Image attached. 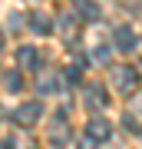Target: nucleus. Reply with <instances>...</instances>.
I'll list each match as a JSON object with an SVG mask.
<instances>
[{
  "label": "nucleus",
  "mask_w": 142,
  "mask_h": 149,
  "mask_svg": "<svg viewBox=\"0 0 142 149\" xmlns=\"http://www.w3.org/2000/svg\"><path fill=\"white\" fill-rule=\"evenodd\" d=\"M40 116H43V103H23V106H17V113H13V123L30 129V126L40 123Z\"/></svg>",
  "instance_id": "f257e3e1"
},
{
  "label": "nucleus",
  "mask_w": 142,
  "mask_h": 149,
  "mask_svg": "<svg viewBox=\"0 0 142 149\" xmlns=\"http://www.w3.org/2000/svg\"><path fill=\"white\" fill-rule=\"evenodd\" d=\"M112 83H116V90L122 93V96H129V93H136L139 90V76H136V70H116V80H112Z\"/></svg>",
  "instance_id": "f03ea898"
},
{
  "label": "nucleus",
  "mask_w": 142,
  "mask_h": 149,
  "mask_svg": "<svg viewBox=\"0 0 142 149\" xmlns=\"http://www.w3.org/2000/svg\"><path fill=\"white\" fill-rule=\"evenodd\" d=\"M86 136H89L93 143H103V139H109V136H112V126H109L103 116H99V119L93 116V119H89V126H86Z\"/></svg>",
  "instance_id": "7ed1b4c3"
},
{
  "label": "nucleus",
  "mask_w": 142,
  "mask_h": 149,
  "mask_svg": "<svg viewBox=\"0 0 142 149\" xmlns=\"http://www.w3.org/2000/svg\"><path fill=\"white\" fill-rule=\"evenodd\" d=\"M83 96H86V106H89V109H103L106 103H109V100H106V90H103L99 83H96V86L89 83V86L83 90Z\"/></svg>",
  "instance_id": "20e7f679"
},
{
  "label": "nucleus",
  "mask_w": 142,
  "mask_h": 149,
  "mask_svg": "<svg viewBox=\"0 0 142 149\" xmlns=\"http://www.w3.org/2000/svg\"><path fill=\"white\" fill-rule=\"evenodd\" d=\"M30 30L33 33H53V20H50V13H43V10H37V13H30Z\"/></svg>",
  "instance_id": "39448f33"
},
{
  "label": "nucleus",
  "mask_w": 142,
  "mask_h": 149,
  "mask_svg": "<svg viewBox=\"0 0 142 149\" xmlns=\"http://www.w3.org/2000/svg\"><path fill=\"white\" fill-rule=\"evenodd\" d=\"M112 40H116V47L126 50V53H129V50H136V33H132V27H119Z\"/></svg>",
  "instance_id": "423d86ee"
},
{
  "label": "nucleus",
  "mask_w": 142,
  "mask_h": 149,
  "mask_svg": "<svg viewBox=\"0 0 142 149\" xmlns=\"http://www.w3.org/2000/svg\"><path fill=\"white\" fill-rule=\"evenodd\" d=\"M76 10L83 13V20H89V23H93V20H99V13H103L96 0H76Z\"/></svg>",
  "instance_id": "0eeeda50"
},
{
  "label": "nucleus",
  "mask_w": 142,
  "mask_h": 149,
  "mask_svg": "<svg viewBox=\"0 0 142 149\" xmlns=\"http://www.w3.org/2000/svg\"><path fill=\"white\" fill-rule=\"evenodd\" d=\"M17 63L30 70V66H37V63H40V53H37L33 47H20V50H17Z\"/></svg>",
  "instance_id": "6e6552de"
},
{
  "label": "nucleus",
  "mask_w": 142,
  "mask_h": 149,
  "mask_svg": "<svg viewBox=\"0 0 142 149\" xmlns=\"http://www.w3.org/2000/svg\"><path fill=\"white\" fill-rule=\"evenodd\" d=\"M3 83H7V90H13V93H17V90H23V80H20V73H17V70H13V73H7V80H3Z\"/></svg>",
  "instance_id": "1a4fd4ad"
},
{
  "label": "nucleus",
  "mask_w": 142,
  "mask_h": 149,
  "mask_svg": "<svg viewBox=\"0 0 142 149\" xmlns=\"http://www.w3.org/2000/svg\"><path fill=\"white\" fill-rule=\"evenodd\" d=\"M96 63H109V47H99V53H93Z\"/></svg>",
  "instance_id": "9d476101"
},
{
  "label": "nucleus",
  "mask_w": 142,
  "mask_h": 149,
  "mask_svg": "<svg viewBox=\"0 0 142 149\" xmlns=\"http://www.w3.org/2000/svg\"><path fill=\"white\" fill-rule=\"evenodd\" d=\"M79 149H96V143H93V139H89V136H86V139H83V143H79Z\"/></svg>",
  "instance_id": "9b49d317"
},
{
  "label": "nucleus",
  "mask_w": 142,
  "mask_h": 149,
  "mask_svg": "<svg viewBox=\"0 0 142 149\" xmlns=\"http://www.w3.org/2000/svg\"><path fill=\"white\" fill-rule=\"evenodd\" d=\"M0 50H3V33H0Z\"/></svg>",
  "instance_id": "f8f14e48"
},
{
  "label": "nucleus",
  "mask_w": 142,
  "mask_h": 149,
  "mask_svg": "<svg viewBox=\"0 0 142 149\" xmlns=\"http://www.w3.org/2000/svg\"><path fill=\"white\" fill-rule=\"evenodd\" d=\"M0 149H10V146H0Z\"/></svg>",
  "instance_id": "ddd939ff"
}]
</instances>
